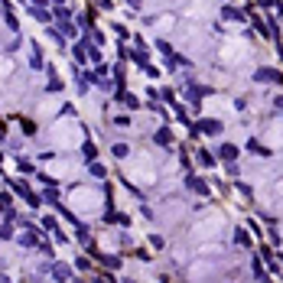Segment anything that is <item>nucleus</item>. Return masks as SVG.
I'll list each match as a JSON object with an SVG mask.
<instances>
[{
  "label": "nucleus",
  "instance_id": "obj_1",
  "mask_svg": "<svg viewBox=\"0 0 283 283\" xmlns=\"http://www.w3.org/2000/svg\"><path fill=\"white\" fill-rule=\"evenodd\" d=\"M10 189H13V192H17V196H20L30 208H39V205H43V196H39V192H33V189H30L26 183H20V179H10Z\"/></svg>",
  "mask_w": 283,
  "mask_h": 283
},
{
  "label": "nucleus",
  "instance_id": "obj_2",
  "mask_svg": "<svg viewBox=\"0 0 283 283\" xmlns=\"http://www.w3.org/2000/svg\"><path fill=\"white\" fill-rule=\"evenodd\" d=\"M196 133H205V137H221L225 133V124L221 120H215V117H202L199 124H192V137Z\"/></svg>",
  "mask_w": 283,
  "mask_h": 283
},
{
  "label": "nucleus",
  "instance_id": "obj_3",
  "mask_svg": "<svg viewBox=\"0 0 283 283\" xmlns=\"http://www.w3.org/2000/svg\"><path fill=\"white\" fill-rule=\"evenodd\" d=\"M183 185H185V189H189V192H196V196H202V199H208V196H212V185H208L205 179H199V176L192 173V169H189V173H185Z\"/></svg>",
  "mask_w": 283,
  "mask_h": 283
},
{
  "label": "nucleus",
  "instance_id": "obj_4",
  "mask_svg": "<svg viewBox=\"0 0 283 283\" xmlns=\"http://www.w3.org/2000/svg\"><path fill=\"white\" fill-rule=\"evenodd\" d=\"M49 273H52V280H75V267L55 261V257H52V264H49Z\"/></svg>",
  "mask_w": 283,
  "mask_h": 283
},
{
  "label": "nucleus",
  "instance_id": "obj_5",
  "mask_svg": "<svg viewBox=\"0 0 283 283\" xmlns=\"http://www.w3.org/2000/svg\"><path fill=\"white\" fill-rule=\"evenodd\" d=\"M254 82H264V85H283V72H277V68H267V66H261L257 72H254Z\"/></svg>",
  "mask_w": 283,
  "mask_h": 283
},
{
  "label": "nucleus",
  "instance_id": "obj_6",
  "mask_svg": "<svg viewBox=\"0 0 283 283\" xmlns=\"http://www.w3.org/2000/svg\"><path fill=\"white\" fill-rule=\"evenodd\" d=\"M0 17H3V23H7L10 33H20V20H17V13H13L10 0H0Z\"/></svg>",
  "mask_w": 283,
  "mask_h": 283
},
{
  "label": "nucleus",
  "instance_id": "obj_7",
  "mask_svg": "<svg viewBox=\"0 0 283 283\" xmlns=\"http://www.w3.org/2000/svg\"><path fill=\"white\" fill-rule=\"evenodd\" d=\"M221 20L244 23V20H248V10H244V7H234V3H225V7H221Z\"/></svg>",
  "mask_w": 283,
  "mask_h": 283
},
{
  "label": "nucleus",
  "instance_id": "obj_8",
  "mask_svg": "<svg viewBox=\"0 0 283 283\" xmlns=\"http://www.w3.org/2000/svg\"><path fill=\"white\" fill-rule=\"evenodd\" d=\"M183 95H185V98H189V101H192V108L199 111V104H202V98H205V95H212V88H205V85H189V88H185V91H183Z\"/></svg>",
  "mask_w": 283,
  "mask_h": 283
},
{
  "label": "nucleus",
  "instance_id": "obj_9",
  "mask_svg": "<svg viewBox=\"0 0 283 283\" xmlns=\"http://www.w3.org/2000/svg\"><path fill=\"white\" fill-rule=\"evenodd\" d=\"M17 244H20L23 250H33V248H39V231H36V228H26L23 234H17Z\"/></svg>",
  "mask_w": 283,
  "mask_h": 283
},
{
  "label": "nucleus",
  "instance_id": "obj_10",
  "mask_svg": "<svg viewBox=\"0 0 283 283\" xmlns=\"http://www.w3.org/2000/svg\"><path fill=\"white\" fill-rule=\"evenodd\" d=\"M215 156H218V160H225V163H231V160H238V147H234V143H218Z\"/></svg>",
  "mask_w": 283,
  "mask_h": 283
},
{
  "label": "nucleus",
  "instance_id": "obj_11",
  "mask_svg": "<svg viewBox=\"0 0 283 283\" xmlns=\"http://www.w3.org/2000/svg\"><path fill=\"white\" fill-rule=\"evenodd\" d=\"M173 114H176V120H179L183 127H189V131H192V117H189V108H185L183 101H173Z\"/></svg>",
  "mask_w": 283,
  "mask_h": 283
},
{
  "label": "nucleus",
  "instance_id": "obj_12",
  "mask_svg": "<svg viewBox=\"0 0 283 283\" xmlns=\"http://www.w3.org/2000/svg\"><path fill=\"white\" fill-rule=\"evenodd\" d=\"M72 72H75V88H78V95H88V85H91L88 72H85V68H78V66H72Z\"/></svg>",
  "mask_w": 283,
  "mask_h": 283
},
{
  "label": "nucleus",
  "instance_id": "obj_13",
  "mask_svg": "<svg viewBox=\"0 0 283 283\" xmlns=\"http://www.w3.org/2000/svg\"><path fill=\"white\" fill-rule=\"evenodd\" d=\"M72 228H75V241H78V244H82V248H85L88 241H91V231H88V225H85V221H82V218H78V221H75V225H72Z\"/></svg>",
  "mask_w": 283,
  "mask_h": 283
},
{
  "label": "nucleus",
  "instance_id": "obj_14",
  "mask_svg": "<svg viewBox=\"0 0 283 283\" xmlns=\"http://www.w3.org/2000/svg\"><path fill=\"white\" fill-rule=\"evenodd\" d=\"M39 196H43V202H46V205H52V208H55V202H59V185H55V183H49V185L43 189V192H39Z\"/></svg>",
  "mask_w": 283,
  "mask_h": 283
},
{
  "label": "nucleus",
  "instance_id": "obj_15",
  "mask_svg": "<svg viewBox=\"0 0 283 283\" xmlns=\"http://www.w3.org/2000/svg\"><path fill=\"white\" fill-rule=\"evenodd\" d=\"M153 143H156V147H173V133H169V127H160V131L153 133Z\"/></svg>",
  "mask_w": 283,
  "mask_h": 283
},
{
  "label": "nucleus",
  "instance_id": "obj_16",
  "mask_svg": "<svg viewBox=\"0 0 283 283\" xmlns=\"http://www.w3.org/2000/svg\"><path fill=\"white\" fill-rule=\"evenodd\" d=\"M196 156H199V166H205V169H215V166H218V156H215V153H208V150H199Z\"/></svg>",
  "mask_w": 283,
  "mask_h": 283
},
{
  "label": "nucleus",
  "instance_id": "obj_17",
  "mask_svg": "<svg viewBox=\"0 0 283 283\" xmlns=\"http://www.w3.org/2000/svg\"><path fill=\"white\" fill-rule=\"evenodd\" d=\"M72 59H75V66H78V68H85V66H88V52H85V46H82V43L72 46Z\"/></svg>",
  "mask_w": 283,
  "mask_h": 283
},
{
  "label": "nucleus",
  "instance_id": "obj_18",
  "mask_svg": "<svg viewBox=\"0 0 283 283\" xmlns=\"http://www.w3.org/2000/svg\"><path fill=\"white\" fill-rule=\"evenodd\" d=\"M46 72H49V85H46V88H49L52 95H55V91H62V78L55 75V68H52V66H46Z\"/></svg>",
  "mask_w": 283,
  "mask_h": 283
},
{
  "label": "nucleus",
  "instance_id": "obj_19",
  "mask_svg": "<svg viewBox=\"0 0 283 283\" xmlns=\"http://www.w3.org/2000/svg\"><path fill=\"white\" fill-rule=\"evenodd\" d=\"M88 173L95 176V179H108V169H104V163H98V160L88 163Z\"/></svg>",
  "mask_w": 283,
  "mask_h": 283
},
{
  "label": "nucleus",
  "instance_id": "obj_20",
  "mask_svg": "<svg viewBox=\"0 0 283 283\" xmlns=\"http://www.w3.org/2000/svg\"><path fill=\"white\" fill-rule=\"evenodd\" d=\"M234 244L238 248H250V234L244 228H234Z\"/></svg>",
  "mask_w": 283,
  "mask_h": 283
},
{
  "label": "nucleus",
  "instance_id": "obj_21",
  "mask_svg": "<svg viewBox=\"0 0 283 283\" xmlns=\"http://www.w3.org/2000/svg\"><path fill=\"white\" fill-rule=\"evenodd\" d=\"M82 156H85L88 163H91V160L98 156V147H95V143H91V140H85V143H82Z\"/></svg>",
  "mask_w": 283,
  "mask_h": 283
},
{
  "label": "nucleus",
  "instance_id": "obj_22",
  "mask_svg": "<svg viewBox=\"0 0 283 283\" xmlns=\"http://www.w3.org/2000/svg\"><path fill=\"white\" fill-rule=\"evenodd\" d=\"M120 183H124V189H127V192H131V196L137 199V202H143V199H147V196H143V192H140V189H137V185H133L131 179H127V176H124V179H120Z\"/></svg>",
  "mask_w": 283,
  "mask_h": 283
},
{
  "label": "nucleus",
  "instance_id": "obj_23",
  "mask_svg": "<svg viewBox=\"0 0 283 283\" xmlns=\"http://www.w3.org/2000/svg\"><path fill=\"white\" fill-rule=\"evenodd\" d=\"M55 212H59V215H62V218H66L68 225H75V221H78V215H75V212H68V208L62 205V202H55Z\"/></svg>",
  "mask_w": 283,
  "mask_h": 283
},
{
  "label": "nucleus",
  "instance_id": "obj_24",
  "mask_svg": "<svg viewBox=\"0 0 283 283\" xmlns=\"http://www.w3.org/2000/svg\"><path fill=\"white\" fill-rule=\"evenodd\" d=\"M248 150L254 153V156H270V150H267V147H261V140H248Z\"/></svg>",
  "mask_w": 283,
  "mask_h": 283
},
{
  "label": "nucleus",
  "instance_id": "obj_25",
  "mask_svg": "<svg viewBox=\"0 0 283 283\" xmlns=\"http://www.w3.org/2000/svg\"><path fill=\"white\" fill-rule=\"evenodd\" d=\"M111 153H114V160H127L131 147H127V143H114V147H111Z\"/></svg>",
  "mask_w": 283,
  "mask_h": 283
},
{
  "label": "nucleus",
  "instance_id": "obj_26",
  "mask_svg": "<svg viewBox=\"0 0 283 283\" xmlns=\"http://www.w3.org/2000/svg\"><path fill=\"white\" fill-rule=\"evenodd\" d=\"M13 238V221L7 218V221H0V241H10Z\"/></svg>",
  "mask_w": 283,
  "mask_h": 283
},
{
  "label": "nucleus",
  "instance_id": "obj_27",
  "mask_svg": "<svg viewBox=\"0 0 283 283\" xmlns=\"http://www.w3.org/2000/svg\"><path fill=\"white\" fill-rule=\"evenodd\" d=\"M17 169H20V173H26V176H33V173H39V169H36V166L30 163V160H23V156H20V160H17Z\"/></svg>",
  "mask_w": 283,
  "mask_h": 283
},
{
  "label": "nucleus",
  "instance_id": "obj_28",
  "mask_svg": "<svg viewBox=\"0 0 283 283\" xmlns=\"http://www.w3.org/2000/svg\"><path fill=\"white\" fill-rule=\"evenodd\" d=\"M52 17H55L59 23H68V17H72V13H68L66 7H62V3H55V7H52Z\"/></svg>",
  "mask_w": 283,
  "mask_h": 283
},
{
  "label": "nucleus",
  "instance_id": "obj_29",
  "mask_svg": "<svg viewBox=\"0 0 283 283\" xmlns=\"http://www.w3.org/2000/svg\"><path fill=\"white\" fill-rule=\"evenodd\" d=\"M72 267H75L78 273H88V270H91V267H95V264L88 261V257H75V264H72Z\"/></svg>",
  "mask_w": 283,
  "mask_h": 283
},
{
  "label": "nucleus",
  "instance_id": "obj_30",
  "mask_svg": "<svg viewBox=\"0 0 283 283\" xmlns=\"http://www.w3.org/2000/svg\"><path fill=\"white\" fill-rule=\"evenodd\" d=\"M39 221H43V228L49 231V234H52V231L59 228V221H55V215H43V218H39Z\"/></svg>",
  "mask_w": 283,
  "mask_h": 283
},
{
  "label": "nucleus",
  "instance_id": "obj_31",
  "mask_svg": "<svg viewBox=\"0 0 283 283\" xmlns=\"http://www.w3.org/2000/svg\"><path fill=\"white\" fill-rule=\"evenodd\" d=\"M234 189H238V192H241L244 199H250V196H254V189H250L248 183H241V179H234Z\"/></svg>",
  "mask_w": 283,
  "mask_h": 283
},
{
  "label": "nucleus",
  "instance_id": "obj_32",
  "mask_svg": "<svg viewBox=\"0 0 283 283\" xmlns=\"http://www.w3.org/2000/svg\"><path fill=\"white\" fill-rule=\"evenodd\" d=\"M131 221H133V218L124 215V212H117V215H114V225H120V228H131Z\"/></svg>",
  "mask_w": 283,
  "mask_h": 283
},
{
  "label": "nucleus",
  "instance_id": "obj_33",
  "mask_svg": "<svg viewBox=\"0 0 283 283\" xmlns=\"http://www.w3.org/2000/svg\"><path fill=\"white\" fill-rule=\"evenodd\" d=\"M120 101H124V104H127L131 111H137V108H140V98H133V95H124Z\"/></svg>",
  "mask_w": 283,
  "mask_h": 283
},
{
  "label": "nucleus",
  "instance_id": "obj_34",
  "mask_svg": "<svg viewBox=\"0 0 283 283\" xmlns=\"http://www.w3.org/2000/svg\"><path fill=\"white\" fill-rule=\"evenodd\" d=\"M33 68H46V66H43V52H39V46H33Z\"/></svg>",
  "mask_w": 283,
  "mask_h": 283
},
{
  "label": "nucleus",
  "instance_id": "obj_35",
  "mask_svg": "<svg viewBox=\"0 0 283 283\" xmlns=\"http://www.w3.org/2000/svg\"><path fill=\"white\" fill-rule=\"evenodd\" d=\"M39 250H43L46 257H55V248L49 244V241H39Z\"/></svg>",
  "mask_w": 283,
  "mask_h": 283
},
{
  "label": "nucleus",
  "instance_id": "obj_36",
  "mask_svg": "<svg viewBox=\"0 0 283 283\" xmlns=\"http://www.w3.org/2000/svg\"><path fill=\"white\" fill-rule=\"evenodd\" d=\"M150 248H156V250H163V248H166V241L160 238V234H150Z\"/></svg>",
  "mask_w": 283,
  "mask_h": 283
},
{
  "label": "nucleus",
  "instance_id": "obj_37",
  "mask_svg": "<svg viewBox=\"0 0 283 283\" xmlns=\"http://www.w3.org/2000/svg\"><path fill=\"white\" fill-rule=\"evenodd\" d=\"M20 127H23V133H33L36 131V124H33V120H26V117H20Z\"/></svg>",
  "mask_w": 283,
  "mask_h": 283
},
{
  "label": "nucleus",
  "instance_id": "obj_38",
  "mask_svg": "<svg viewBox=\"0 0 283 283\" xmlns=\"http://www.w3.org/2000/svg\"><path fill=\"white\" fill-rule=\"evenodd\" d=\"M156 49H160V52H163V55H169V52H173V46L166 43V39H156Z\"/></svg>",
  "mask_w": 283,
  "mask_h": 283
},
{
  "label": "nucleus",
  "instance_id": "obj_39",
  "mask_svg": "<svg viewBox=\"0 0 283 283\" xmlns=\"http://www.w3.org/2000/svg\"><path fill=\"white\" fill-rule=\"evenodd\" d=\"M52 241H55V244H68V238L62 234V228H55V231H52Z\"/></svg>",
  "mask_w": 283,
  "mask_h": 283
},
{
  "label": "nucleus",
  "instance_id": "obj_40",
  "mask_svg": "<svg viewBox=\"0 0 283 283\" xmlns=\"http://www.w3.org/2000/svg\"><path fill=\"white\" fill-rule=\"evenodd\" d=\"M261 261H264V264H267V261H273V254H270V248H264V244H261Z\"/></svg>",
  "mask_w": 283,
  "mask_h": 283
},
{
  "label": "nucleus",
  "instance_id": "obj_41",
  "mask_svg": "<svg viewBox=\"0 0 283 283\" xmlns=\"http://www.w3.org/2000/svg\"><path fill=\"white\" fill-rule=\"evenodd\" d=\"M3 208H10V196H7V192H0V212H3Z\"/></svg>",
  "mask_w": 283,
  "mask_h": 283
},
{
  "label": "nucleus",
  "instance_id": "obj_42",
  "mask_svg": "<svg viewBox=\"0 0 283 283\" xmlns=\"http://www.w3.org/2000/svg\"><path fill=\"white\" fill-rule=\"evenodd\" d=\"M114 33H117L120 39H127V36H131V33H127V26H120V23H117V26H114Z\"/></svg>",
  "mask_w": 283,
  "mask_h": 283
},
{
  "label": "nucleus",
  "instance_id": "obj_43",
  "mask_svg": "<svg viewBox=\"0 0 283 283\" xmlns=\"http://www.w3.org/2000/svg\"><path fill=\"white\" fill-rule=\"evenodd\" d=\"M114 124H120V127H127V124H131V117H127V114H117V117H114Z\"/></svg>",
  "mask_w": 283,
  "mask_h": 283
},
{
  "label": "nucleus",
  "instance_id": "obj_44",
  "mask_svg": "<svg viewBox=\"0 0 283 283\" xmlns=\"http://www.w3.org/2000/svg\"><path fill=\"white\" fill-rule=\"evenodd\" d=\"M238 173H241V169H238V163L231 160V163H228V176H234V179H238Z\"/></svg>",
  "mask_w": 283,
  "mask_h": 283
},
{
  "label": "nucleus",
  "instance_id": "obj_45",
  "mask_svg": "<svg viewBox=\"0 0 283 283\" xmlns=\"http://www.w3.org/2000/svg\"><path fill=\"white\" fill-rule=\"evenodd\" d=\"M124 3H127V7H133V10H140V7H143V0H124Z\"/></svg>",
  "mask_w": 283,
  "mask_h": 283
},
{
  "label": "nucleus",
  "instance_id": "obj_46",
  "mask_svg": "<svg viewBox=\"0 0 283 283\" xmlns=\"http://www.w3.org/2000/svg\"><path fill=\"white\" fill-rule=\"evenodd\" d=\"M98 7H101V10H114V3H111V0H98Z\"/></svg>",
  "mask_w": 283,
  "mask_h": 283
},
{
  "label": "nucleus",
  "instance_id": "obj_47",
  "mask_svg": "<svg viewBox=\"0 0 283 283\" xmlns=\"http://www.w3.org/2000/svg\"><path fill=\"white\" fill-rule=\"evenodd\" d=\"M273 104H277V111H280V114H283V95H280V98H277V101H273Z\"/></svg>",
  "mask_w": 283,
  "mask_h": 283
},
{
  "label": "nucleus",
  "instance_id": "obj_48",
  "mask_svg": "<svg viewBox=\"0 0 283 283\" xmlns=\"http://www.w3.org/2000/svg\"><path fill=\"white\" fill-rule=\"evenodd\" d=\"M257 3H261V7H273V0H257Z\"/></svg>",
  "mask_w": 283,
  "mask_h": 283
},
{
  "label": "nucleus",
  "instance_id": "obj_49",
  "mask_svg": "<svg viewBox=\"0 0 283 283\" xmlns=\"http://www.w3.org/2000/svg\"><path fill=\"white\" fill-rule=\"evenodd\" d=\"M0 280H10V277H7V273H0Z\"/></svg>",
  "mask_w": 283,
  "mask_h": 283
},
{
  "label": "nucleus",
  "instance_id": "obj_50",
  "mask_svg": "<svg viewBox=\"0 0 283 283\" xmlns=\"http://www.w3.org/2000/svg\"><path fill=\"white\" fill-rule=\"evenodd\" d=\"M49 3H52V7H55V3H62V0H49Z\"/></svg>",
  "mask_w": 283,
  "mask_h": 283
},
{
  "label": "nucleus",
  "instance_id": "obj_51",
  "mask_svg": "<svg viewBox=\"0 0 283 283\" xmlns=\"http://www.w3.org/2000/svg\"><path fill=\"white\" fill-rule=\"evenodd\" d=\"M280 264H283V254H280Z\"/></svg>",
  "mask_w": 283,
  "mask_h": 283
},
{
  "label": "nucleus",
  "instance_id": "obj_52",
  "mask_svg": "<svg viewBox=\"0 0 283 283\" xmlns=\"http://www.w3.org/2000/svg\"><path fill=\"white\" fill-rule=\"evenodd\" d=\"M221 3H228V0H221Z\"/></svg>",
  "mask_w": 283,
  "mask_h": 283
}]
</instances>
